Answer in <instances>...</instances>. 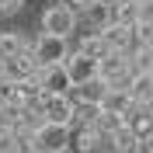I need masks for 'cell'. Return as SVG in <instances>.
Masks as SVG:
<instances>
[{"instance_id":"cell-1","label":"cell","mask_w":153,"mask_h":153,"mask_svg":"<svg viewBox=\"0 0 153 153\" xmlns=\"http://www.w3.org/2000/svg\"><path fill=\"white\" fill-rule=\"evenodd\" d=\"M66 146H70V125L45 122L28 143H25V150H31V153H66Z\"/></svg>"},{"instance_id":"cell-2","label":"cell","mask_w":153,"mask_h":153,"mask_svg":"<svg viewBox=\"0 0 153 153\" xmlns=\"http://www.w3.org/2000/svg\"><path fill=\"white\" fill-rule=\"evenodd\" d=\"M31 56H35V63H38L42 70H45V66H59V63H66V59H70V45H66V38L42 31V35L31 42Z\"/></svg>"},{"instance_id":"cell-3","label":"cell","mask_w":153,"mask_h":153,"mask_svg":"<svg viewBox=\"0 0 153 153\" xmlns=\"http://www.w3.org/2000/svg\"><path fill=\"white\" fill-rule=\"evenodd\" d=\"M97 76L108 87H125L132 80V52H108L97 63Z\"/></svg>"},{"instance_id":"cell-4","label":"cell","mask_w":153,"mask_h":153,"mask_svg":"<svg viewBox=\"0 0 153 153\" xmlns=\"http://www.w3.org/2000/svg\"><path fill=\"white\" fill-rule=\"evenodd\" d=\"M42 31L59 35V38H70L76 31V7H70V4H52V7H45V14H42Z\"/></svg>"},{"instance_id":"cell-5","label":"cell","mask_w":153,"mask_h":153,"mask_svg":"<svg viewBox=\"0 0 153 153\" xmlns=\"http://www.w3.org/2000/svg\"><path fill=\"white\" fill-rule=\"evenodd\" d=\"M38 108H42V118L56 125H73L76 115V101L70 94H42L38 97Z\"/></svg>"},{"instance_id":"cell-6","label":"cell","mask_w":153,"mask_h":153,"mask_svg":"<svg viewBox=\"0 0 153 153\" xmlns=\"http://www.w3.org/2000/svg\"><path fill=\"white\" fill-rule=\"evenodd\" d=\"M125 129H132L139 143L153 146V108L150 105H132L125 111Z\"/></svg>"},{"instance_id":"cell-7","label":"cell","mask_w":153,"mask_h":153,"mask_svg":"<svg viewBox=\"0 0 153 153\" xmlns=\"http://www.w3.org/2000/svg\"><path fill=\"white\" fill-rule=\"evenodd\" d=\"M38 87H42V94H66L73 80L66 73V63H59V66H45L38 73Z\"/></svg>"},{"instance_id":"cell-8","label":"cell","mask_w":153,"mask_h":153,"mask_svg":"<svg viewBox=\"0 0 153 153\" xmlns=\"http://www.w3.org/2000/svg\"><path fill=\"white\" fill-rule=\"evenodd\" d=\"M66 73H70V80H73V87H80V84H87V80H94V76H97V59L84 56V52H70Z\"/></svg>"},{"instance_id":"cell-9","label":"cell","mask_w":153,"mask_h":153,"mask_svg":"<svg viewBox=\"0 0 153 153\" xmlns=\"http://www.w3.org/2000/svg\"><path fill=\"white\" fill-rule=\"evenodd\" d=\"M101 35H105V42H108V49H111V52H132V49H136V35H132V28H129V25L108 21V28L101 31Z\"/></svg>"},{"instance_id":"cell-10","label":"cell","mask_w":153,"mask_h":153,"mask_svg":"<svg viewBox=\"0 0 153 153\" xmlns=\"http://www.w3.org/2000/svg\"><path fill=\"white\" fill-rule=\"evenodd\" d=\"M38 73H42V66H38L35 56H31V45L7 63V76L10 80H38Z\"/></svg>"},{"instance_id":"cell-11","label":"cell","mask_w":153,"mask_h":153,"mask_svg":"<svg viewBox=\"0 0 153 153\" xmlns=\"http://www.w3.org/2000/svg\"><path fill=\"white\" fill-rule=\"evenodd\" d=\"M105 150H108V153H139L143 143L136 139L132 129H125V125H122V129H115V132L105 139Z\"/></svg>"},{"instance_id":"cell-12","label":"cell","mask_w":153,"mask_h":153,"mask_svg":"<svg viewBox=\"0 0 153 153\" xmlns=\"http://www.w3.org/2000/svg\"><path fill=\"white\" fill-rule=\"evenodd\" d=\"M125 91L132 94L136 105H150L153 108V73H132V80L125 84Z\"/></svg>"},{"instance_id":"cell-13","label":"cell","mask_w":153,"mask_h":153,"mask_svg":"<svg viewBox=\"0 0 153 153\" xmlns=\"http://www.w3.org/2000/svg\"><path fill=\"white\" fill-rule=\"evenodd\" d=\"M105 139L108 136L97 129V125H80V132H76V150L80 153H97L105 150Z\"/></svg>"},{"instance_id":"cell-14","label":"cell","mask_w":153,"mask_h":153,"mask_svg":"<svg viewBox=\"0 0 153 153\" xmlns=\"http://www.w3.org/2000/svg\"><path fill=\"white\" fill-rule=\"evenodd\" d=\"M132 105L136 101H132V94H129L125 87H108L105 101H101V108H105V111H115V115H125Z\"/></svg>"},{"instance_id":"cell-15","label":"cell","mask_w":153,"mask_h":153,"mask_svg":"<svg viewBox=\"0 0 153 153\" xmlns=\"http://www.w3.org/2000/svg\"><path fill=\"white\" fill-rule=\"evenodd\" d=\"M76 52H84V56H91V59H97V63H101V59H105L111 49H108V42H105V35H101V31H91V35L80 38Z\"/></svg>"},{"instance_id":"cell-16","label":"cell","mask_w":153,"mask_h":153,"mask_svg":"<svg viewBox=\"0 0 153 153\" xmlns=\"http://www.w3.org/2000/svg\"><path fill=\"white\" fill-rule=\"evenodd\" d=\"M105 94H108V84L101 76H94V80H87V84L76 87V101H84V105H101Z\"/></svg>"},{"instance_id":"cell-17","label":"cell","mask_w":153,"mask_h":153,"mask_svg":"<svg viewBox=\"0 0 153 153\" xmlns=\"http://www.w3.org/2000/svg\"><path fill=\"white\" fill-rule=\"evenodd\" d=\"M111 21L136 28L139 25V0H118V4H111Z\"/></svg>"},{"instance_id":"cell-18","label":"cell","mask_w":153,"mask_h":153,"mask_svg":"<svg viewBox=\"0 0 153 153\" xmlns=\"http://www.w3.org/2000/svg\"><path fill=\"white\" fill-rule=\"evenodd\" d=\"M25 38L18 35V31H4V35H0V59H4V63H10V59L14 56H21V52H25Z\"/></svg>"},{"instance_id":"cell-19","label":"cell","mask_w":153,"mask_h":153,"mask_svg":"<svg viewBox=\"0 0 153 153\" xmlns=\"http://www.w3.org/2000/svg\"><path fill=\"white\" fill-rule=\"evenodd\" d=\"M73 122L76 125H97V122H101V105H84V101H76Z\"/></svg>"},{"instance_id":"cell-20","label":"cell","mask_w":153,"mask_h":153,"mask_svg":"<svg viewBox=\"0 0 153 153\" xmlns=\"http://www.w3.org/2000/svg\"><path fill=\"white\" fill-rule=\"evenodd\" d=\"M21 111L25 108L10 105V101H0V129H18L21 125Z\"/></svg>"},{"instance_id":"cell-21","label":"cell","mask_w":153,"mask_h":153,"mask_svg":"<svg viewBox=\"0 0 153 153\" xmlns=\"http://www.w3.org/2000/svg\"><path fill=\"white\" fill-rule=\"evenodd\" d=\"M132 35H136V49H153V21H139L132 28Z\"/></svg>"},{"instance_id":"cell-22","label":"cell","mask_w":153,"mask_h":153,"mask_svg":"<svg viewBox=\"0 0 153 153\" xmlns=\"http://www.w3.org/2000/svg\"><path fill=\"white\" fill-rule=\"evenodd\" d=\"M132 73H153V49H136L132 52Z\"/></svg>"},{"instance_id":"cell-23","label":"cell","mask_w":153,"mask_h":153,"mask_svg":"<svg viewBox=\"0 0 153 153\" xmlns=\"http://www.w3.org/2000/svg\"><path fill=\"white\" fill-rule=\"evenodd\" d=\"M21 136L14 129H0V153H21Z\"/></svg>"},{"instance_id":"cell-24","label":"cell","mask_w":153,"mask_h":153,"mask_svg":"<svg viewBox=\"0 0 153 153\" xmlns=\"http://www.w3.org/2000/svg\"><path fill=\"white\" fill-rule=\"evenodd\" d=\"M139 21H153V0H139Z\"/></svg>"},{"instance_id":"cell-25","label":"cell","mask_w":153,"mask_h":153,"mask_svg":"<svg viewBox=\"0 0 153 153\" xmlns=\"http://www.w3.org/2000/svg\"><path fill=\"white\" fill-rule=\"evenodd\" d=\"M21 7V0H0V14H14Z\"/></svg>"},{"instance_id":"cell-26","label":"cell","mask_w":153,"mask_h":153,"mask_svg":"<svg viewBox=\"0 0 153 153\" xmlns=\"http://www.w3.org/2000/svg\"><path fill=\"white\" fill-rule=\"evenodd\" d=\"M66 4H70V7H80V10H87L91 4H97V0H66Z\"/></svg>"},{"instance_id":"cell-27","label":"cell","mask_w":153,"mask_h":153,"mask_svg":"<svg viewBox=\"0 0 153 153\" xmlns=\"http://www.w3.org/2000/svg\"><path fill=\"white\" fill-rule=\"evenodd\" d=\"M97 153H108V150H97Z\"/></svg>"},{"instance_id":"cell-28","label":"cell","mask_w":153,"mask_h":153,"mask_svg":"<svg viewBox=\"0 0 153 153\" xmlns=\"http://www.w3.org/2000/svg\"><path fill=\"white\" fill-rule=\"evenodd\" d=\"M150 153H153V146H150Z\"/></svg>"}]
</instances>
